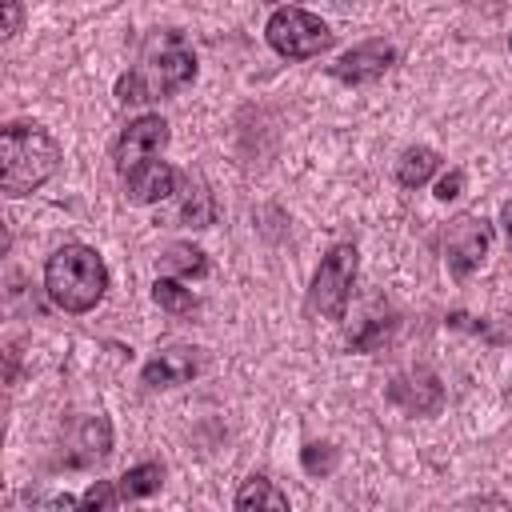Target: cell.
I'll return each mask as SVG.
<instances>
[{"label": "cell", "mask_w": 512, "mask_h": 512, "mask_svg": "<svg viewBox=\"0 0 512 512\" xmlns=\"http://www.w3.org/2000/svg\"><path fill=\"white\" fill-rule=\"evenodd\" d=\"M196 80V48L180 28H152L140 44L136 64L116 80L120 104H152L176 96Z\"/></svg>", "instance_id": "6da1fadb"}, {"label": "cell", "mask_w": 512, "mask_h": 512, "mask_svg": "<svg viewBox=\"0 0 512 512\" xmlns=\"http://www.w3.org/2000/svg\"><path fill=\"white\" fill-rule=\"evenodd\" d=\"M44 292L60 312H92L108 292V264L88 244H60L44 260Z\"/></svg>", "instance_id": "7a4b0ae2"}, {"label": "cell", "mask_w": 512, "mask_h": 512, "mask_svg": "<svg viewBox=\"0 0 512 512\" xmlns=\"http://www.w3.org/2000/svg\"><path fill=\"white\" fill-rule=\"evenodd\" d=\"M0 156H4V172H0L4 196H28L40 184H48L60 168V144L52 140L48 128L28 124V120H8L4 124Z\"/></svg>", "instance_id": "3957f363"}, {"label": "cell", "mask_w": 512, "mask_h": 512, "mask_svg": "<svg viewBox=\"0 0 512 512\" xmlns=\"http://www.w3.org/2000/svg\"><path fill=\"white\" fill-rule=\"evenodd\" d=\"M356 268H360V252L352 240H340L324 252V260L312 272L308 284V308L324 320H344L348 300H352V284H356Z\"/></svg>", "instance_id": "277c9868"}, {"label": "cell", "mask_w": 512, "mask_h": 512, "mask_svg": "<svg viewBox=\"0 0 512 512\" xmlns=\"http://www.w3.org/2000/svg\"><path fill=\"white\" fill-rule=\"evenodd\" d=\"M264 40H268V48H272L276 56H284V60H312V56H324V52L336 44V32H332L320 16L284 4V8H276V12L268 16Z\"/></svg>", "instance_id": "5b68a950"}, {"label": "cell", "mask_w": 512, "mask_h": 512, "mask_svg": "<svg viewBox=\"0 0 512 512\" xmlns=\"http://www.w3.org/2000/svg\"><path fill=\"white\" fill-rule=\"evenodd\" d=\"M440 248H444V260L452 268L456 280L472 276L484 260H488V248H492V224L476 212H460L444 224L440 232Z\"/></svg>", "instance_id": "8992f818"}, {"label": "cell", "mask_w": 512, "mask_h": 512, "mask_svg": "<svg viewBox=\"0 0 512 512\" xmlns=\"http://www.w3.org/2000/svg\"><path fill=\"white\" fill-rule=\"evenodd\" d=\"M168 140H172V132H168V120H164V116L148 112V116L128 120V124L120 128L116 144H112V164H116V176L132 172L136 164H148V160L164 156Z\"/></svg>", "instance_id": "52a82bcc"}, {"label": "cell", "mask_w": 512, "mask_h": 512, "mask_svg": "<svg viewBox=\"0 0 512 512\" xmlns=\"http://www.w3.org/2000/svg\"><path fill=\"white\" fill-rule=\"evenodd\" d=\"M388 400L408 416H436L444 404V384L432 368H408L388 380Z\"/></svg>", "instance_id": "ba28073f"}, {"label": "cell", "mask_w": 512, "mask_h": 512, "mask_svg": "<svg viewBox=\"0 0 512 512\" xmlns=\"http://www.w3.org/2000/svg\"><path fill=\"white\" fill-rule=\"evenodd\" d=\"M204 368V348L196 344H168L160 352H152V360L144 364L140 380L148 388H176V384H188L192 376H200Z\"/></svg>", "instance_id": "9c48e42d"}, {"label": "cell", "mask_w": 512, "mask_h": 512, "mask_svg": "<svg viewBox=\"0 0 512 512\" xmlns=\"http://www.w3.org/2000/svg\"><path fill=\"white\" fill-rule=\"evenodd\" d=\"M392 64H396V48L376 36V40H364V44L348 48V52L332 64V76L344 80V84H372V80H380Z\"/></svg>", "instance_id": "30bf717a"}, {"label": "cell", "mask_w": 512, "mask_h": 512, "mask_svg": "<svg viewBox=\"0 0 512 512\" xmlns=\"http://www.w3.org/2000/svg\"><path fill=\"white\" fill-rule=\"evenodd\" d=\"M120 184H124V196H128L132 204H160V200H168V196L176 192L180 172H176L168 160L156 156V160L136 164L132 172H124Z\"/></svg>", "instance_id": "8fae6325"}, {"label": "cell", "mask_w": 512, "mask_h": 512, "mask_svg": "<svg viewBox=\"0 0 512 512\" xmlns=\"http://www.w3.org/2000/svg\"><path fill=\"white\" fill-rule=\"evenodd\" d=\"M64 444H68V464H76V468L108 460V452H112V424H108V416H100V412L96 416H80Z\"/></svg>", "instance_id": "7c38bea8"}, {"label": "cell", "mask_w": 512, "mask_h": 512, "mask_svg": "<svg viewBox=\"0 0 512 512\" xmlns=\"http://www.w3.org/2000/svg\"><path fill=\"white\" fill-rule=\"evenodd\" d=\"M216 220V200L208 192V184L192 172L180 176V224L188 228H208Z\"/></svg>", "instance_id": "4fadbf2b"}, {"label": "cell", "mask_w": 512, "mask_h": 512, "mask_svg": "<svg viewBox=\"0 0 512 512\" xmlns=\"http://www.w3.org/2000/svg\"><path fill=\"white\" fill-rule=\"evenodd\" d=\"M436 172H440V152L428 148V144H412V148H404L400 160H396V184H400V188H420V184H428Z\"/></svg>", "instance_id": "5bb4252c"}, {"label": "cell", "mask_w": 512, "mask_h": 512, "mask_svg": "<svg viewBox=\"0 0 512 512\" xmlns=\"http://www.w3.org/2000/svg\"><path fill=\"white\" fill-rule=\"evenodd\" d=\"M232 504L240 508V512H252V508H272V512H284L288 508V492H280L268 476H248L240 488H236V496H232Z\"/></svg>", "instance_id": "9a60e30c"}, {"label": "cell", "mask_w": 512, "mask_h": 512, "mask_svg": "<svg viewBox=\"0 0 512 512\" xmlns=\"http://www.w3.org/2000/svg\"><path fill=\"white\" fill-rule=\"evenodd\" d=\"M160 484H164V468L156 460H144V464L128 468L116 480V496H120V504H132V500H144V496L160 492Z\"/></svg>", "instance_id": "2e32d148"}, {"label": "cell", "mask_w": 512, "mask_h": 512, "mask_svg": "<svg viewBox=\"0 0 512 512\" xmlns=\"http://www.w3.org/2000/svg\"><path fill=\"white\" fill-rule=\"evenodd\" d=\"M156 268H160L164 276L188 280V276H204V272H208V256H204L196 244H168V248L156 256Z\"/></svg>", "instance_id": "e0dca14e"}, {"label": "cell", "mask_w": 512, "mask_h": 512, "mask_svg": "<svg viewBox=\"0 0 512 512\" xmlns=\"http://www.w3.org/2000/svg\"><path fill=\"white\" fill-rule=\"evenodd\" d=\"M152 300H156L164 312H172V316H192V312L200 308V300L192 296V288L180 284V276H156Z\"/></svg>", "instance_id": "ac0fdd59"}, {"label": "cell", "mask_w": 512, "mask_h": 512, "mask_svg": "<svg viewBox=\"0 0 512 512\" xmlns=\"http://www.w3.org/2000/svg\"><path fill=\"white\" fill-rule=\"evenodd\" d=\"M336 448L332 444H308L304 452H300V464H304V472H312V476H328L332 468H336Z\"/></svg>", "instance_id": "d6986e66"}, {"label": "cell", "mask_w": 512, "mask_h": 512, "mask_svg": "<svg viewBox=\"0 0 512 512\" xmlns=\"http://www.w3.org/2000/svg\"><path fill=\"white\" fill-rule=\"evenodd\" d=\"M80 508H120L116 480H96V484H88V492L80 496Z\"/></svg>", "instance_id": "ffe728a7"}, {"label": "cell", "mask_w": 512, "mask_h": 512, "mask_svg": "<svg viewBox=\"0 0 512 512\" xmlns=\"http://www.w3.org/2000/svg\"><path fill=\"white\" fill-rule=\"evenodd\" d=\"M464 192V172L460 168H448L440 180H436V200H456Z\"/></svg>", "instance_id": "44dd1931"}, {"label": "cell", "mask_w": 512, "mask_h": 512, "mask_svg": "<svg viewBox=\"0 0 512 512\" xmlns=\"http://www.w3.org/2000/svg\"><path fill=\"white\" fill-rule=\"evenodd\" d=\"M4 4V40L20 32V0H0Z\"/></svg>", "instance_id": "7402d4cb"}, {"label": "cell", "mask_w": 512, "mask_h": 512, "mask_svg": "<svg viewBox=\"0 0 512 512\" xmlns=\"http://www.w3.org/2000/svg\"><path fill=\"white\" fill-rule=\"evenodd\" d=\"M500 224H504V240H508V248H512V200L500 208Z\"/></svg>", "instance_id": "603a6c76"}, {"label": "cell", "mask_w": 512, "mask_h": 512, "mask_svg": "<svg viewBox=\"0 0 512 512\" xmlns=\"http://www.w3.org/2000/svg\"><path fill=\"white\" fill-rule=\"evenodd\" d=\"M508 48H512V40H508Z\"/></svg>", "instance_id": "cb8c5ba5"}]
</instances>
